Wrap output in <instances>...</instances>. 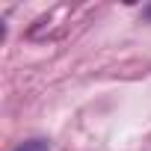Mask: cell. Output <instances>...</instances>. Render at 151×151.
Here are the masks:
<instances>
[{
    "instance_id": "cell-1",
    "label": "cell",
    "mask_w": 151,
    "mask_h": 151,
    "mask_svg": "<svg viewBox=\"0 0 151 151\" xmlns=\"http://www.w3.org/2000/svg\"><path fill=\"white\" fill-rule=\"evenodd\" d=\"M15 151H47V142H42V139H30V142H24V145L15 148Z\"/></svg>"
},
{
    "instance_id": "cell-2",
    "label": "cell",
    "mask_w": 151,
    "mask_h": 151,
    "mask_svg": "<svg viewBox=\"0 0 151 151\" xmlns=\"http://www.w3.org/2000/svg\"><path fill=\"white\" fill-rule=\"evenodd\" d=\"M142 18H145V21H151V3H148V6L142 9Z\"/></svg>"
}]
</instances>
